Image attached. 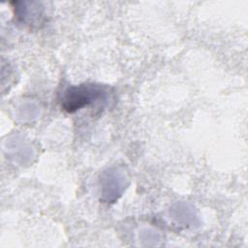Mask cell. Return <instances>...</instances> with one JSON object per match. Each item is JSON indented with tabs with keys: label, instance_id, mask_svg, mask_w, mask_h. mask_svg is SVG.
<instances>
[{
	"label": "cell",
	"instance_id": "obj_1",
	"mask_svg": "<svg viewBox=\"0 0 248 248\" xmlns=\"http://www.w3.org/2000/svg\"><path fill=\"white\" fill-rule=\"evenodd\" d=\"M107 97V88L100 84L86 83L69 86L62 93L61 107L65 111L73 113L97 101H105Z\"/></svg>",
	"mask_w": 248,
	"mask_h": 248
},
{
	"label": "cell",
	"instance_id": "obj_4",
	"mask_svg": "<svg viewBox=\"0 0 248 248\" xmlns=\"http://www.w3.org/2000/svg\"><path fill=\"white\" fill-rule=\"evenodd\" d=\"M22 108L23 109H21L19 112V117L23 121L31 120L33 117H36V115L38 114V108L32 104H25L23 105Z\"/></svg>",
	"mask_w": 248,
	"mask_h": 248
},
{
	"label": "cell",
	"instance_id": "obj_2",
	"mask_svg": "<svg viewBox=\"0 0 248 248\" xmlns=\"http://www.w3.org/2000/svg\"><path fill=\"white\" fill-rule=\"evenodd\" d=\"M99 183L101 200L110 203L121 197L129 184V176L124 168L111 167L102 172Z\"/></svg>",
	"mask_w": 248,
	"mask_h": 248
},
{
	"label": "cell",
	"instance_id": "obj_3",
	"mask_svg": "<svg viewBox=\"0 0 248 248\" xmlns=\"http://www.w3.org/2000/svg\"><path fill=\"white\" fill-rule=\"evenodd\" d=\"M170 215L177 224L184 227H195L200 224L198 212L189 202H175L170 208Z\"/></svg>",
	"mask_w": 248,
	"mask_h": 248
}]
</instances>
